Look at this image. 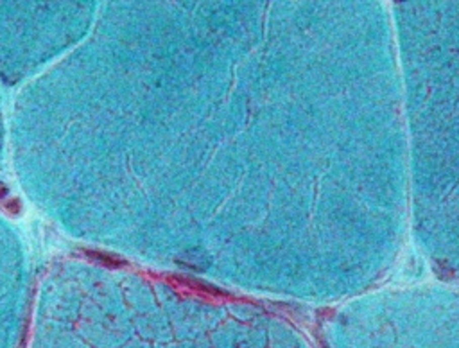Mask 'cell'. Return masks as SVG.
<instances>
[{
	"instance_id": "obj_2",
	"label": "cell",
	"mask_w": 459,
	"mask_h": 348,
	"mask_svg": "<svg viewBox=\"0 0 459 348\" xmlns=\"http://www.w3.org/2000/svg\"><path fill=\"white\" fill-rule=\"evenodd\" d=\"M6 194H8V187L4 183H0V198H4Z\"/></svg>"
},
{
	"instance_id": "obj_1",
	"label": "cell",
	"mask_w": 459,
	"mask_h": 348,
	"mask_svg": "<svg viewBox=\"0 0 459 348\" xmlns=\"http://www.w3.org/2000/svg\"><path fill=\"white\" fill-rule=\"evenodd\" d=\"M86 257L94 262H99L103 266L108 268H120L124 264L122 258L115 257V255H108V253H101V251H86Z\"/></svg>"
}]
</instances>
